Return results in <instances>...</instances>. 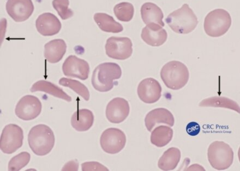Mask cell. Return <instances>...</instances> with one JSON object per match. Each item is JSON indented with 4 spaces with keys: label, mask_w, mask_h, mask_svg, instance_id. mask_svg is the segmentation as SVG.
<instances>
[{
    "label": "cell",
    "mask_w": 240,
    "mask_h": 171,
    "mask_svg": "<svg viewBox=\"0 0 240 171\" xmlns=\"http://www.w3.org/2000/svg\"><path fill=\"white\" fill-rule=\"evenodd\" d=\"M55 138L53 131L45 125L33 127L28 135L29 145L32 152L38 156L48 154L55 145Z\"/></svg>",
    "instance_id": "cell-1"
},
{
    "label": "cell",
    "mask_w": 240,
    "mask_h": 171,
    "mask_svg": "<svg viewBox=\"0 0 240 171\" xmlns=\"http://www.w3.org/2000/svg\"><path fill=\"white\" fill-rule=\"evenodd\" d=\"M122 75L120 66L115 63H104L96 67L93 72L92 84L94 89L101 92L111 90L115 85L114 81Z\"/></svg>",
    "instance_id": "cell-2"
},
{
    "label": "cell",
    "mask_w": 240,
    "mask_h": 171,
    "mask_svg": "<svg viewBox=\"0 0 240 171\" xmlns=\"http://www.w3.org/2000/svg\"><path fill=\"white\" fill-rule=\"evenodd\" d=\"M166 22L175 33L182 34L192 32L198 23L196 15L186 3L169 14Z\"/></svg>",
    "instance_id": "cell-3"
},
{
    "label": "cell",
    "mask_w": 240,
    "mask_h": 171,
    "mask_svg": "<svg viewBox=\"0 0 240 171\" xmlns=\"http://www.w3.org/2000/svg\"><path fill=\"white\" fill-rule=\"evenodd\" d=\"M160 77L168 88L174 90L182 89L190 78L187 67L179 61H171L165 64L160 71Z\"/></svg>",
    "instance_id": "cell-4"
},
{
    "label": "cell",
    "mask_w": 240,
    "mask_h": 171,
    "mask_svg": "<svg viewBox=\"0 0 240 171\" xmlns=\"http://www.w3.org/2000/svg\"><path fill=\"white\" fill-rule=\"evenodd\" d=\"M231 147L223 141H216L210 144L207 150L208 160L214 169L223 170L229 168L234 161Z\"/></svg>",
    "instance_id": "cell-5"
},
{
    "label": "cell",
    "mask_w": 240,
    "mask_h": 171,
    "mask_svg": "<svg viewBox=\"0 0 240 171\" xmlns=\"http://www.w3.org/2000/svg\"><path fill=\"white\" fill-rule=\"evenodd\" d=\"M231 25L230 14L225 10L217 9L208 13L205 18L204 27L211 37H219L225 34Z\"/></svg>",
    "instance_id": "cell-6"
},
{
    "label": "cell",
    "mask_w": 240,
    "mask_h": 171,
    "mask_svg": "<svg viewBox=\"0 0 240 171\" xmlns=\"http://www.w3.org/2000/svg\"><path fill=\"white\" fill-rule=\"evenodd\" d=\"M23 132L22 128L15 124H9L3 128L0 138V148L7 154H13L22 146Z\"/></svg>",
    "instance_id": "cell-7"
},
{
    "label": "cell",
    "mask_w": 240,
    "mask_h": 171,
    "mask_svg": "<svg viewBox=\"0 0 240 171\" xmlns=\"http://www.w3.org/2000/svg\"><path fill=\"white\" fill-rule=\"evenodd\" d=\"M126 144V136L123 131L115 128H108L102 134L100 144L105 153L115 154L120 152Z\"/></svg>",
    "instance_id": "cell-8"
},
{
    "label": "cell",
    "mask_w": 240,
    "mask_h": 171,
    "mask_svg": "<svg viewBox=\"0 0 240 171\" xmlns=\"http://www.w3.org/2000/svg\"><path fill=\"white\" fill-rule=\"evenodd\" d=\"M106 54L117 60H125L133 53L131 40L127 37H111L107 39L105 44Z\"/></svg>",
    "instance_id": "cell-9"
},
{
    "label": "cell",
    "mask_w": 240,
    "mask_h": 171,
    "mask_svg": "<svg viewBox=\"0 0 240 171\" xmlns=\"http://www.w3.org/2000/svg\"><path fill=\"white\" fill-rule=\"evenodd\" d=\"M42 109V103L37 97L26 95L18 102L15 113L21 120L30 121L37 118L40 115Z\"/></svg>",
    "instance_id": "cell-10"
},
{
    "label": "cell",
    "mask_w": 240,
    "mask_h": 171,
    "mask_svg": "<svg viewBox=\"0 0 240 171\" xmlns=\"http://www.w3.org/2000/svg\"><path fill=\"white\" fill-rule=\"evenodd\" d=\"M6 8L8 14L17 22L27 20L34 11L32 0H7Z\"/></svg>",
    "instance_id": "cell-11"
},
{
    "label": "cell",
    "mask_w": 240,
    "mask_h": 171,
    "mask_svg": "<svg viewBox=\"0 0 240 171\" xmlns=\"http://www.w3.org/2000/svg\"><path fill=\"white\" fill-rule=\"evenodd\" d=\"M62 71L67 77L77 78L85 81L89 78L90 66L89 63L84 59L71 55L63 64Z\"/></svg>",
    "instance_id": "cell-12"
},
{
    "label": "cell",
    "mask_w": 240,
    "mask_h": 171,
    "mask_svg": "<svg viewBox=\"0 0 240 171\" xmlns=\"http://www.w3.org/2000/svg\"><path fill=\"white\" fill-rule=\"evenodd\" d=\"M162 90L158 81L153 78H147L139 83L137 92L141 101L147 104H152L159 100Z\"/></svg>",
    "instance_id": "cell-13"
},
{
    "label": "cell",
    "mask_w": 240,
    "mask_h": 171,
    "mask_svg": "<svg viewBox=\"0 0 240 171\" xmlns=\"http://www.w3.org/2000/svg\"><path fill=\"white\" fill-rule=\"evenodd\" d=\"M130 112L129 104L123 98L116 97L110 101L106 108V117L112 123H120L127 118Z\"/></svg>",
    "instance_id": "cell-14"
},
{
    "label": "cell",
    "mask_w": 240,
    "mask_h": 171,
    "mask_svg": "<svg viewBox=\"0 0 240 171\" xmlns=\"http://www.w3.org/2000/svg\"><path fill=\"white\" fill-rule=\"evenodd\" d=\"M37 31L43 36H53L59 33L62 25L60 21L54 14L50 13L42 14L36 21Z\"/></svg>",
    "instance_id": "cell-15"
},
{
    "label": "cell",
    "mask_w": 240,
    "mask_h": 171,
    "mask_svg": "<svg viewBox=\"0 0 240 171\" xmlns=\"http://www.w3.org/2000/svg\"><path fill=\"white\" fill-rule=\"evenodd\" d=\"M141 37L147 45L160 46L166 42L168 38L167 31L161 26L151 23L145 26L142 30Z\"/></svg>",
    "instance_id": "cell-16"
},
{
    "label": "cell",
    "mask_w": 240,
    "mask_h": 171,
    "mask_svg": "<svg viewBox=\"0 0 240 171\" xmlns=\"http://www.w3.org/2000/svg\"><path fill=\"white\" fill-rule=\"evenodd\" d=\"M145 123L147 129L151 132L153 128L159 124H166L172 127L174 125L175 119L172 114L168 109L157 108L147 114Z\"/></svg>",
    "instance_id": "cell-17"
},
{
    "label": "cell",
    "mask_w": 240,
    "mask_h": 171,
    "mask_svg": "<svg viewBox=\"0 0 240 171\" xmlns=\"http://www.w3.org/2000/svg\"><path fill=\"white\" fill-rule=\"evenodd\" d=\"M67 50V45L63 39H57L46 43L44 46V57L50 63L61 61Z\"/></svg>",
    "instance_id": "cell-18"
},
{
    "label": "cell",
    "mask_w": 240,
    "mask_h": 171,
    "mask_svg": "<svg viewBox=\"0 0 240 171\" xmlns=\"http://www.w3.org/2000/svg\"><path fill=\"white\" fill-rule=\"evenodd\" d=\"M141 16L143 21L146 25L155 23L164 27L163 21V13L160 8L152 2L145 3L141 7Z\"/></svg>",
    "instance_id": "cell-19"
},
{
    "label": "cell",
    "mask_w": 240,
    "mask_h": 171,
    "mask_svg": "<svg viewBox=\"0 0 240 171\" xmlns=\"http://www.w3.org/2000/svg\"><path fill=\"white\" fill-rule=\"evenodd\" d=\"M94 122V115L87 109H78L72 115L71 125L78 132H86L91 128Z\"/></svg>",
    "instance_id": "cell-20"
},
{
    "label": "cell",
    "mask_w": 240,
    "mask_h": 171,
    "mask_svg": "<svg viewBox=\"0 0 240 171\" xmlns=\"http://www.w3.org/2000/svg\"><path fill=\"white\" fill-rule=\"evenodd\" d=\"M31 92L42 91L52 95L54 97L61 98L67 102L72 101V98L60 87L46 81H39L36 82L30 89Z\"/></svg>",
    "instance_id": "cell-21"
},
{
    "label": "cell",
    "mask_w": 240,
    "mask_h": 171,
    "mask_svg": "<svg viewBox=\"0 0 240 171\" xmlns=\"http://www.w3.org/2000/svg\"><path fill=\"white\" fill-rule=\"evenodd\" d=\"M93 18L99 28L105 32L118 33L123 30L122 25L116 21L111 16L106 13H96Z\"/></svg>",
    "instance_id": "cell-22"
},
{
    "label": "cell",
    "mask_w": 240,
    "mask_h": 171,
    "mask_svg": "<svg viewBox=\"0 0 240 171\" xmlns=\"http://www.w3.org/2000/svg\"><path fill=\"white\" fill-rule=\"evenodd\" d=\"M181 154L180 150L171 147L164 152L158 161V167L163 170H172L176 168L180 161Z\"/></svg>",
    "instance_id": "cell-23"
},
{
    "label": "cell",
    "mask_w": 240,
    "mask_h": 171,
    "mask_svg": "<svg viewBox=\"0 0 240 171\" xmlns=\"http://www.w3.org/2000/svg\"><path fill=\"white\" fill-rule=\"evenodd\" d=\"M201 107H214L223 108L234 110L239 114V106L237 103L231 99L224 97H212L203 99L199 103Z\"/></svg>",
    "instance_id": "cell-24"
},
{
    "label": "cell",
    "mask_w": 240,
    "mask_h": 171,
    "mask_svg": "<svg viewBox=\"0 0 240 171\" xmlns=\"http://www.w3.org/2000/svg\"><path fill=\"white\" fill-rule=\"evenodd\" d=\"M173 137V130L165 126L157 127L151 135L152 144L157 147H163L170 142Z\"/></svg>",
    "instance_id": "cell-25"
},
{
    "label": "cell",
    "mask_w": 240,
    "mask_h": 171,
    "mask_svg": "<svg viewBox=\"0 0 240 171\" xmlns=\"http://www.w3.org/2000/svg\"><path fill=\"white\" fill-rule=\"evenodd\" d=\"M59 84L69 87L79 96H81L85 101H88L89 100L90 97L89 91L87 87L81 82L72 79L62 78L59 81Z\"/></svg>",
    "instance_id": "cell-26"
},
{
    "label": "cell",
    "mask_w": 240,
    "mask_h": 171,
    "mask_svg": "<svg viewBox=\"0 0 240 171\" xmlns=\"http://www.w3.org/2000/svg\"><path fill=\"white\" fill-rule=\"evenodd\" d=\"M113 12L117 19L122 22H129L133 19L134 14V8L129 2H121L113 8Z\"/></svg>",
    "instance_id": "cell-27"
},
{
    "label": "cell",
    "mask_w": 240,
    "mask_h": 171,
    "mask_svg": "<svg viewBox=\"0 0 240 171\" xmlns=\"http://www.w3.org/2000/svg\"><path fill=\"white\" fill-rule=\"evenodd\" d=\"M31 159L30 154L22 152L11 158L8 163V170L18 171L29 164Z\"/></svg>",
    "instance_id": "cell-28"
},
{
    "label": "cell",
    "mask_w": 240,
    "mask_h": 171,
    "mask_svg": "<svg viewBox=\"0 0 240 171\" xmlns=\"http://www.w3.org/2000/svg\"><path fill=\"white\" fill-rule=\"evenodd\" d=\"M53 6L60 18L65 20L73 16V10L69 8V0H53Z\"/></svg>",
    "instance_id": "cell-29"
},
{
    "label": "cell",
    "mask_w": 240,
    "mask_h": 171,
    "mask_svg": "<svg viewBox=\"0 0 240 171\" xmlns=\"http://www.w3.org/2000/svg\"><path fill=\"white\" fill-rule=\"evenodd\" d=\"M82 170H109L104 165L100 163L92 161L84 162L81 165Z\"/></svg>",
    "instance_id": "cell-30"
},
{
    "label": "cell",
    "mask_w": 240,
    "mask_h": 171,
    "mask_svg": "<svg viewBox=\"0 0 240 171\" xmlns=\"http://www.w3.org/2000/svg\"><path fill=\"white\" fill-rule=\"evenodd\" d=\"M186 132L190 136H196L200 132V125L197 122H191L189 123L186 127Z\"/></svg>",
    "instance_id": "cell-31"
},
{
    "label": "cell",
    "mask_w": 240,
    "mask_h": 171,
    "mask_svg": "<svg viewBox=\"0 0 240 171\" xmlns=\"http://www.w3.org/2000/svg\"><path fill=\"white\" fill-rule=\"evenodd\" d=\"M187 170H205V169L200 165L195 164L192 165L190 167H189L187 169Z\"/></svg>",
    "instance_id": "cell-32"
}]
</instances>
